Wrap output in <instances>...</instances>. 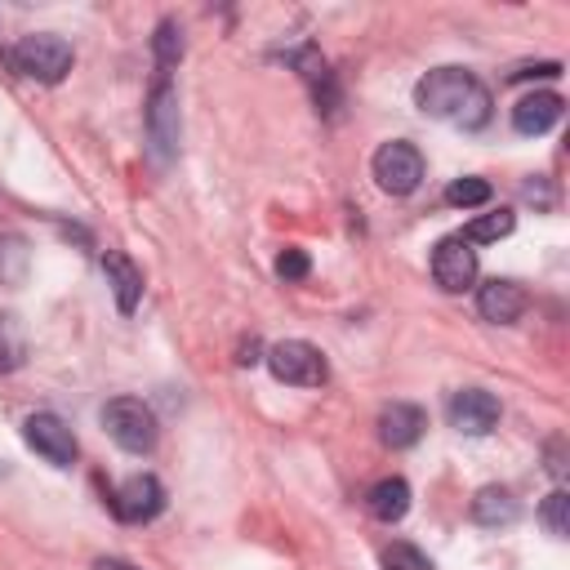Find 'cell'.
Returning a JSON list of instances; mask_svg holds the SVG:
<instances>
[{
    "instance_id": "3957f363",
    "label": "cell",
    "mask_w": 570,
    "mask_h": 570,
    "mask_svg": "<svg viewBox=\"0 0 570 570\" xmlns=\"http://www.w3.org/2000/svg\"><path fill=\"white\" fill-rule=\"evenodd\" d=\"M9 62H13V71H22V76H31L40 85H58L71 71V45L62 36L36 31V36H22L9 49Z\"/></svg>"
},
{
    "instance_id": "6da1fadb",
    "label": "cell",
    "mask_w": 570,
    "mask_h": 570,
    "mask_svg": "<svg viewBox=\"0 0 570 570\" xmlns=\"http://www.w3.org/2000/svg\"><path fill=\"white\" fill-rule=\"evenodd\" d=\"M414 102L423 116L445 120L454 129H481L490 120V89L468 67H436L414 85Z\"/></svg>"
},
{
    "instance_id": "7a4b0ae2",
    "label": "cell",
    "mask_w": 570,
    "mask_h": 570,
    "mask_svg": "<svg viewBox=\"0 0 570 570\" xmlns=\"http://www.w3.org/2000/svg\"><path fill=\"white\" fill-rule=\"evenodd\" d=\"M102 428H107V436H111L120 450H129V454H151V450H156V436H160L156 414H151L138 396H111V401L102 405Z\"/></svg>"
},
{
    "instance_id": "ba28073f",
    "label": "cell",
    "mask_w": 570,
    "mask_h": 570,
    "mask_svg": "<svg viewBox=\"0 0 570 570\" xmlns=\"http://www.w3.org/2000/svg\"><path fill=\"white\" fill-rule=\"evenodd\" d=\"M432 281H436L445 294H463V289L476 281V249H472L463 236H445V240L432 249Z\"/></svg>"
},
{
    "instance_id": "277c9868",
    "label": "cell",
    "mask_w": 570,
    "mask_h": 570,
    "mask_svg": "<svg viewBox=\"0 0 570 570\" xmlns=\"http://www.w3.org/2000/svg\"><path fill=\"white\" fill-rule=\"evenodd\" d=\"M374 183L387 191V196H410L419 183H423V156H419V147L414 142H405V138H392V142H383L379 151H374Z\"/></svg>"
},
{
    "instance_id": "d4e9b609",
    "label": "cell",
    "mask_w": 570,
    "mask_h": 570,
    "mask_svg": "<svg viewBox=\"0 0 570 570\" xmlns=\"http://www.w3.org/2000/svg\"><path fill=\"white\" fill-rule=\"evenodd\" d=\"M307 272H312V263H307L303 249H285V254L276 258V276H281V281H303Z\"/></svg>"
},
{
    "instance_id": "9c48e42d",
    "label": "cell",
    "mask_w": 570,
    "mask_h": 570,
    "mask_svg": "<svg viewBox=\"0 0 570 570\" xmlns=\"http://www.w3.org/2000/svg\"><path fill=\"white\" fill-rule=\"evenodd\" d=\"M445 414H450V428H454V432H463V436H485V432H494V423H499V401H494L485 387H459V392L450 396Z\"/></svg>"
},
{
    "instance_id": "603a6c76",
    "label": "cell",
    "mask_w": 570,
    "mask_h": 570,
    "mask_svg": "<svg viewBox=\"0 0 570 570\" xmlns=\"http://www.w3.org/2000/svg\"><path fill=\"white\" fill-rule=\"evenodd\" d=\"M539 521H543V530H548L552 539H566V534H570V494H566V490H552V494L543 499V508H539Z\"/></svg>"
},
{
    "instance_id": "e0dca14e",
    "label": "cell",
    "mask_w": 570,
    "mask_h": 570,
    "mask_svg": "<svg viewBox=\"0 0 570 570\" xmlns=\"http://www.w3.org/2000/svg\"><path fill=\"white\" fill-rule=\"evenodd\" d=\"M365 503H370V517L374 521H401L405 512H410V485L401 481V476H383L370 494H365Z\"/></svg>"
},
{
    "instance_id": "ffe728a7",
    "label": "cell",
    "mask_w": 570,
    "mask_h": 570,
    "mask_svg": "<svg viewBox=\"0 0 570 570\" xmlns=\"http://www.w3.org/2000/svg\"><path fill=\"white\" fill-rule=\"evenodd\" d=\"M31 249L22 236H0V285H18L27 276Z\"/></svg>"
},
{
    "instance_id": "f1b7e54d",
    "label": "cell",
    "mask_w": 570,
    "mask_h": 570,
    "mask_svg": "<svg viewBox=\"0 0 570 570\" xmlns=\"http://www.w3.org/2000/svg\"><path fill=\"white\" fill-rule=\"evenodd\" d=\"M94 570H138V566L134 561H120V557H98Z\"/></svg>"
},
{
    "instance_id": "52a82bcc",
    "label": "cell",
    "mask_w": 570,
    "mask_h": 570,
    "mask_svg": "<svg viewBox=\"0 0 570 570\" xmlns=\"http://www.w3.org/2000/svg\"><path fill=\"white\" fill-rule=\"evenodd\" d=\"M22 436H27V445H31L45 463H53V468H71V463H76V436H71L67 419H58V414H49V410H36V414H27Z\"/></svg>"
},
{
    "instance_id": "8fae6325",
    "label": "cell",
    "mask_w": 570,
    "mask_h": 570,
    "mask_svg": "<svg viewBox=\"0 0 570 570\" xmlns=\"http://www.w3.org/2000/svg\"><path fill=\"white\" fill-rule=\"evenodd\" d=\"M525 289L517 285V281H508V276H494V281H485L481 289H476V312H481V321H490V325H512V321H521V312H525Z\"/></svg>"
},
{
    "instance_id": "cb8c5ba5",
    "label": "cell",
    "mask_w": 570,
    "mask_h": 570,
    "mask_svg": "<svg viewBox=\"0 0 570 570\" xmlns=\"http://www.w3.org/2000/svg\"><path fill=\"white\" fill-rule=\"evenodd\" d=\"M383 570H432V561H428V552H423V548H414V543L396 539V543H387V548H383Z\"/></svg>"
},
{
    "instance_id": "4fadbf2b",
    "label": "cell",
    "mask_w": 570,
    "mask_h": 570,
    "mask_svg": "<svg viewBox=\"0 0 570 570\" xmlns=\"http://www.w3.org/2000/svg\"><path fill=\"white\" fill-rule=\"evenodd\" d=\"M423 428H428V419H423V410L410 405V401H392V405L379 414V436H383V445H392V450H410V445L423 436Z\"/></svg>"
},
{
    "instance_id": "484cf974",
    "label": "cell",
    "mask_w": 570,
    "mask_h": 570,
    "mask_svg": "<svg viewBox=\"0 0 570 570\" xmlns=\"http://www.w3.org/2000/svg\"><path fill=\"white\" fill-rule=\"evenodd\" d=\"M548 472H552L557 481L566 476V441H561V436H552V441H548Z\"/></svg>"
},
{
    "instance_id": "4dcf8cb0",
    "label": "cell",
    "mask_w": 570,
    "mask_h": 570,
    "mask_svg": "<svg viewBox=\"0 0 570 570\" xmlns=\"http://www.w3.org/2000/svg\"><path fill=\"white\" fill-rule=\"evenodd\" d=\"M0 472H4V459H0Z\"/></svg>"
},
{
    "instance_id": "2e32d148",
    "label": "cell",
    "mask_w": 570,
    "mask_h": 570,
    "mask_svg": "<svg viewBox=\"0 0 570 570\" xmlns=\"http://www.w3.org/2000/svg\"><path fill=\"white\" fill-rule=\"evenodd\" d=\"M521 517V503L512 499V490H503V485H481L476 490V499H472V521L476 525H512Z\"/></svg>"
},
{
    "instance_id": "d6986e66",
    "label": "cell",
    "mask_w": 570,
    "mask_h": 570,
    "mask_svg": "<svg viewBox=\"0 0 570 570\" xmlns=\"http://www.w3.org/2000/svg\"><path fill=\"white\" fill-rule=\"evenodd\" d=\"M27 356V334L13 312H0V370H18Z\"/></svg>"
},
{
    "instance_id": "83f0119b",
    "label": "cell",
    "mask_w": 570,
    "mask_h": 570,
    "mask_svg": "<svg viewBox=\"0 0 570 570\" xmlns=\"http://www.w3.org/2000/svg\"><path fill=\"white\" fill-rule=\"evenodd\" d=\"M525 76H561V62H539V67H521V71H512V80H525Z\"/></svg>"
},
{
    "instance_id": "5bb4252c",
    "label": "cell",
    "mask_w": 570,
    "mask_h": 570,
    "mask_svg": "<svg viewBox=\"0 0 570 570\" xmlns=\"http://www.w3.org/2000/svg\"><path fill=\"white\" fill-rule=\"evenodd\" d=\"M102 272H107V285H111V294H116V307L129 316V312L138 307V298H142V272H138L134 258L120 254V249H107V254H102Z\"/></svg>"
},
{
    "instance_id": "f546056e",
    "label": "cell",
    "mask_w": 570,
    "mask_h": 570,
    "mask_svg": "<svg viewBox=\"0 0 570 570\" xmlns=\"http://www.w3.org/2000/svg\"><path fill=\"white\" fill-rule=\"evenodd\" d=\"M258 361V343L249 338V343H240V356H236V365H254Z\"/></svg>"
},
{
    "instance_id": "9a60e30c",
    "label": "cell",
    "mask_w": 570,
    "mask_h": 570,
    "mask_svg": "<svg viewBox=\"0 0 570 570\" xmlns=\"http://www.w3.org/2000/svg\"><path fill=\"white\" fill-rule=\"evenodd\" d=\"M289 62L303 71V80L312 85V94H316V107L321 111H334L338 107V85H334V71L325 67V58L316 53V49H298V53H289Z\"/></svg>"
},
{
    "instance_id": "8992f818",
    "label": "cell",
    "mask_w": 570,
    "mask_h": 570,
    "mask_svg": "<svg viewBox=\"0 0 570 570\" xmlns=\"http://www.w3.org/2000/svg\"><path fill=\"white\" fill-rule=\"evenodd\" d=\"M147 151L156 165H169L178 156V94L165 80L147 98Z\"/></svg>"
},
{
    "instance_id": "7402d4cb",
    "label": "cell",
    "mask_w": 570,
    "mask_h": 570,
    "mask_svg": "<svg viewBox=\"0 0 570 570\" xmlns=\"http://www.w3.org/2000/svg\"><path fill=\"white\" fill-rule=\"evenodd\" d=\"M494 196V187L485 183V178H454L450 187H445V205H454V209H476V205H485Z\"/></svg>"
},
{
    "instance_id": "7c38bea8",
    "label": "cell",
    "mask_w": 570,
    "mask_h": 570,
    "mask_svg": "<svg viewBox=\"0 0 570 570\" xmlns=\"http://www.w3.org/2000/svg\"><path fill=\"white\" fill-rule=\"evenodd\" d=\"M561 111H566L561 94H552V89L525 94V98H517V107H512V129L525 134V138H539V134H548V129L561 120Z\"/></svg>"
},
{
    "instance_id": "44dd1931",
    "label": "cell",
    "mask_w": 570,
    "mask_h": 570,
    "mask_svg": "<svg viewBox=\"0 0 570 570\" xmlns=\"http://www.w3.org/2000/svg\"><path fill=\"white\" fill-rule=\"evenodd\" d=\"M151 53H156V67H160V71L178 67V58H183V31H178L174 18H165V22L156 27V36H151Z\"/></svg>"
},
{
    "instance_id": "4316f807",
    "label": "cell",
    "mask_w": 570,
    "mask_h": 570,
    "mask_svg": "<svg viewBox=\"0 0 570 570\" xmlns=\"http://www.w3.org/2000/svg\"><path fill=\"white\" fill-rule=\"evenodd\" d=\"M521 196H525V200H534L539 209H548V205H552V187H548L543 178H534V183H525V187H521Z\"/></svg>"
},
{
    "instance_id": "30bf717a",
    "label": "cell",
    "mask_w": 570,
    "mask_h": 570,
    "mask_svg": "<svg viewBox=\"0 0 570 570\" xmlns=\"http://www.w3.org/2000/svg\"><path fill=\"white\" fill-rule=\"evenodd\" d=\"M160 508H165V490H160V481H156L151 472L129 476V481H125V485L111 494V512H116L120 521H129V525L151 521Z\"/></svg>"
},
{
    "instance_id": "5b68a950",
    "label": "cell",
    "mask_w": 570,
    "mask_h": 570,
    "mask_svg": "<svg viewBox=\"0 0 570 570\" xmlns=\"http://www.w3.org/2000/svg\"><path fill=\"white\" fill-rule=\"evenodd\" d=\"M267 370L281 379V383H294V387H321L330 379V365L321 356V347H312L307 338H285L267 352Z\"/></svg>"
},
{
    "instance_id": "ac0fdd59",
    "label": "cell",
    "mask_w": 570,
    "mask_h": 570,
    "mask_svg": "<svg viewBox=\"0 0 570 570\" xmlns=\"http://www.w3.org/2000/svg\"><path fill=\"white\" fill-rule=\"evenodd\" d=\"M512 227H517V214H512V209H494V214L472 218L468 232H463V240H468V245H490V240L512 236Z\"/></svg>"
}]
</instances>
